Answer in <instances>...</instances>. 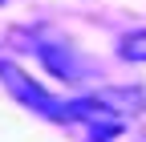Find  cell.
I'll list each match as a JSON object with an SVG mask.
<instances>
[{"label":"cell","mask_w":146,"mask_h":142,"mask_svg":"<svg viewBox=\"0 0 146 142\" xmlns=\"http://www.w3.org/2000/svg\"><path fill=\"white\" fill-rule=\"evenodd\" d=\"M0 77H4V85L12 90V98H16V102H25L29 110L45 114V118H53V122H65V102H57L53 94H45L41 85H36V77L21 73L12 61H0Z\"/></svg>","instance_id":"1"},{"label":"cell","mask_w":146,"mask_h":142,"mask_svg":"<svg viewBox=\"0 0 146 142\" xmlns=\"http://www.w3.org/2000/svg\"><path fill=\"white\" fill-rule=\"evenodd\" d=\"M41 49V61L49 65V73H57L61 81H69V85H81L85 77H89V69H85V61L73 53L69 45H36Z\"/></svg>","instance_id":"2"},{"label":"cell","mask_w":146,"mask_h":142,"mask_svg":"<svg viewBox=\"0 0 146 142\" xmlns=\"http://www.w3.org/2000/svg\"><path fill=\"white\" fill-rule=\"evenodd\" d=\"M118 57L122 61H146V29H134L118 41Z\"/></svg>","instance_id":"3"},{"label":"cell","mask_w":146,"mask_h":142,"mask_svg":"<svg viewBox=\"0 0 146 142\" xmlns=\"http://www.w3.org/2000/svg\"><path fill=\"white\" fill-rule=\"evenodd\" d=\"M134 142H146V134H142V138H134Z\"/></svg>","instance_id":"4"},{"label":"cell","mask_w":146,"mask_h":142,"mask_svg":"<svg viewBox=\"0 0 146 142\" xmlns=\"http://www.w3.org/2000/svg\"><path fill=\"white\" fill-rule=\"evenodd\" d=\"M0 4H8V0H0Z\"/></svg>","instance_id":"5"}]
</instances>
